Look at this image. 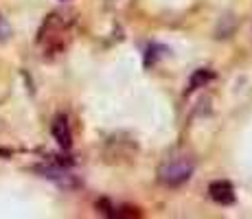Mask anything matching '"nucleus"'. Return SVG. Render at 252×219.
<instances>
[{
	"instance_id": "39448f33",
	"label": "nucleus",
	"mask_w": 252,
	"mask_h": 219,
	"mask_svg": "<svg viewBox=\"0 0 252 219\" xmlns=\"http://www.w3.org/2000/svg\"><path fill=\"white\" fill-rule=\"evenodd\" d=\"M162 53H167V48L160 46V44H152V46L147 48V55H145V66H154Z\"/></svg>"
},
{
	"instance_id": "20e7f679",
	"label": "nucleus",
	"mask_w": 252,
	"mask_h": 219,
	"mask_svg": "<svg viewBox=\"0 0 252 219\" xmlns=\"http://www.w3.org/2000/svg\"><path fill=\"white\" fill-rule=\"evenodd\" d=\"M211 79H213V72L208 70V68H200V70H195L191 75V81H189L187 92H193V90H197V88H204Z\"/></svg>"
},
{
	"instance_id": "f03ea898",
	"label": "nucleus",
	"mask_w": 252,
	"mask_h": 219,
	"mask_svg": "<svg viewBox=\"0 0 252 219\" xmlns=\"http://www.w3.org/2000/svg\"><path fill=\"white\" fill-rule=\"evenodd\" d=\"M208 195H211L213 202L221 204V206H230V204H235V188H232L230 182H226V180H217V182H211V187H208Z\"/></svg>"
},
{
	"instance_id": "f257e3e1",
	"label": "nucleus",
	"mask_w": 252,
	"mask_h": 219,
	"mask_svg": "<svg viewBox=\"0 0 252 219\" xmlns=\"http://www.w3.org/2000/svg\"><path fill=\"white\" fill-rule=\"evenodd\" d=\"M195 171V160L184 152H171L158 167V180L164 187H182Z\"/></svg>"
},
{
	"instance_id": "7ed1b4c3",
	"label": "nucleus",
	"mask_w": 252,
	"mask_h": 219,
	"mask_svg": "<svg viewBox=\"0 0 252 219\" xmlns=\"http://www.w3.org/2000/svg\"><path fill=\"white\" fill-rule=\"evenodd\" d=\"M53 138L57 140L62 149H70L72 147V131H70V125H68V119L64 114H57L55 121H53Z\"/></svg>"
}]
</instances>
